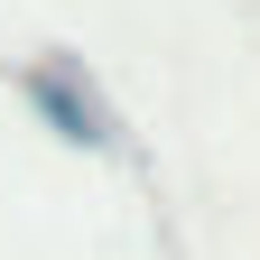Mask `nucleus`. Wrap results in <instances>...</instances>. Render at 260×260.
<instances>
[{
    "instance_id": "nucleus-1",
    "label": "nucleus",
    "mask_w": 260,
    "mask_h": 260,
    "mask_svg": "<svg viewBox=\"0 0 260 260\" xmlns=\"http://www.w3.org/2000/svg\"><path fill=\"white\" fill-rule=\"evenodd\" d=\"M19 93H28V112H38L65 149H93V158H103L121 140V130H112V103L93 93V75H84L75 56H28L19 65Z\"/></svg>"
}]
</instances>
